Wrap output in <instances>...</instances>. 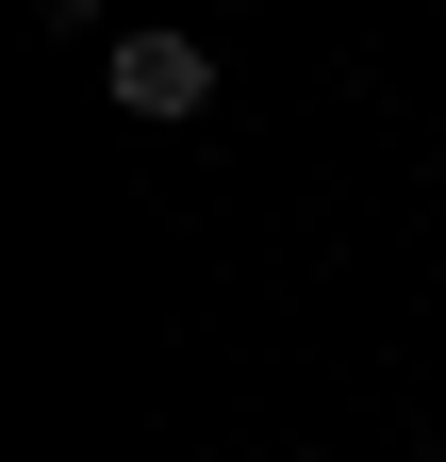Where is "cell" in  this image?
I'll return each mask as SVG.
<instances>
[{
  "label": "cell",
  "instance_id": "1",
  "mask_svg": "<svg viewBox=\"0 0 446 462\" xmlns=\"http://www.w3.org/2000/svg\"><path fill=\"white\" fill-rule=\"evenodd\" d=\"M99 83H116V116H199V99H215V50H199V33H116Z\"/></svg>",
  "mask_w": 446,
  "mask_h": 462
}]
</instances>
